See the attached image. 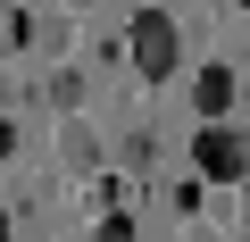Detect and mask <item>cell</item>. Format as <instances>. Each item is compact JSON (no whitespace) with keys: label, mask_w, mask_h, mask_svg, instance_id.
<instances>
[{"label":"cell","mask_w":250,"mask_h":242,"mask_svg":"<svg viewBox=\"0 0 250 242\" xmlns=\"http://www.w3.org/2000/svg\"><path fill=\"white\" fill-rule=\"evenodd\" d=\"M59 159L67 167H100V142H92V126H75V109H67V126H59Z\"/></svg>","instance_id":"obj_4"},{"label":"cell","mask_w":250,"mask_h":242,"mask_svg":"<svg viewBox=\"0 0 250 242\" xmlns=\"http://www.w3.org/2000/svg\"><path fill=\"white\" fill-rule=\"evenodd\" d=\"M242 151H250V134H242Z\"/></svg>","instance_id":"obj_10"},{"label":"cell","mask_w":250,"mask_h":242,"mask_svg":"<svg viewBox=\"0 0 250 242\" xmlns=\"http://www.w3.org/2000/svg\"><path fill=\"white\" fill-rule=\"evenodd\" d=\"M125 59H134L142 84H167V75L184 67V34H175V17H167V9H134V17H125Z\"/></svg>","instance_id":"obj_1"},{"label":"cell","mask_w":250,"mask_h":242,"mask_svg":"<svg viewBox=\"0 0 250 242\" xmlns=\"http://www.w3.org/2000/svg\"><path fill=\"white\" fill-rule=\"evenodd\" d=\"M83 100V75H50V109H75Z\"/></svg>","instance_id":"obj_6"},{"label":"cell","mask_w":250,"mask_h":242,"mask_svg":"<svg viewBox=\"0 0 250 242\" xmlns=\"http://www.w3.org/2000/svg\"><path fill=\"white\" fill-rule=\"evenodd\" d=\"M117 159L134 167V176H150V167H159V134H125V142H117Z\"/></svg>","instance_id":"obj_5"},{"label":"cell","mask_w":250,"mask_h":242,"mask_svg":"<svg viewBox=\"0 0 250 242\" xmlns=\"http://www.w3.org/2000/svg\"><path fill=\"white\" fill-rule=\"evenodd\" d=\"M242 225H250V192H242Z\"/></svg>","instance_id":"obj_7"},{"label":"cell","mask_w":250,"mask_h":242,"mask_svg":"<svg viewBox=\"0 0 250 242\" xmlns=\"http://www.w3.org/2000/svg\"><path fill=\"white\" fill-rule=\"evenodd\" d=\"M233 9H250V0H233Z\"/></svg>","instance_id":"obj_9"},{"label":"cell","mask_w":250,"mask_h":242,"mask_svg":"<svg viewBox=\"0 0 250 242\" xmlns=\"http://www.w3.org/2000/svg\"><path fill=\"white\" fill-rule=\"evenodd\" d=\"M233 92H242V84H233V67H200V75H192V109H200V117H225V109H233Z\"/></svg>","instance_id":"obj_3"},{"label":"cell","mask_w":250,"mask_h":242,"mask_svg":"<svg viewBox=\"0 0 250 242\" xmlns=\"http://www.w3.org/2000/svg\"><path fill=\"white\" fill-rule=\"evenodd\" d=\"M192 176H208V184H233V176H250V151H242V134L208 117V126L192 134Z\"/></svg>","instance_id":"obj_2"},{"label":"cell","mask_w":250,"mask_h":242,"mask_svg":"<svg viewBox=\"0 0 250 242\" xmlns=\"http://www.w3.org/2000/svg\"><path fill=\"white\" fill-rule=\"evenodd\" d=\"M0 234H9V217H0Z\"/></svg>","instance_id":"obj_8"}]
</instances>
